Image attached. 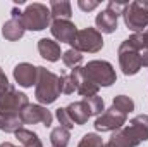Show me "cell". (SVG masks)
Wrapping results in <instances>:
<instances>
[{"label":"cell","instance_id":"cell-22","mask_svg":"<svg viewBox=\"0 0 148 147\" xmlns=\"http://www.w3.org/2000/svg\"><path fill=\"white\" fill-rule=\"evenodd\" d=\"M112 107H115L117 111H121L122 114H129L134 111V101L127 95H115L114 97V102H112Z\"/></svg>","mask_w":148,"mask_h":147},{"label":"cell","instance_id":"cell-3","mask_svg":"<svg viewBox=\"0 0 148 147\" xmlns=\"http://www.w3.org/2000/svg\"><path fill=\"white\" fill-rule=\"evenodd\" d=\"M124 24L133 33H147L148 30V0H134L126 5L124 12Z\"/></svg>","mask_w":148,"mask_h":147},{"label":"cell","instance_id":"cell-14","mask_svg":"<svg viewBox=\"0 0 148 147\" xmlns=\"http://www.w3.org/2000/svg\"><path fill=\"white\" fill-rule=\"evenodd\" d=\"M141 144L138 140V137L131 132V128L127 125H124L122 128H119L117 132L112 133V137L109 139V142L103 147H138Z\"/></svg>","mask_w":148,"mask_h":147},{"label":"cell","instance_id":"cell-32","mask_svg":"<svg viewBox=\"0 0 148 147\" xmlns=\"http://www.w3.org/2000/svg\"><path fill=\"white\" fill-rule=\"evenodd\" d=\"M0 147H17V146H14L10 142H3V144H0Z\"/></svg>","mask_w":148,"mask_h":147},{"label":"cell","instance_id":"cell-23","mask_svg":"<svg viewBox=\"0 0 148 147\" xmlns=\"http://www.w3.org/2000/svg\"><path fill=\"white\" fill-rule=\"evenodd\" d=\"M62 62L67 66V68H77L81 62H83V54L81 52H77V50H74V49H69V50H66V52H62Z\"/></svg>","mask_w":148,"mask_h":147},{"label":"cell","instance_id":"cell-20","mask_svg":"<svg viewBox=\"0 0 148 147\" xmlns=\"http://www.w3.org/2000/svg\"><path fill=\"white\" fill-rule=\"evenodd\" d=\"M14 135H16V139L19 140V144L23 147H43V142L40 140V137H38L35 132H31V130L21 128Z\"/></svg>","mask_w":148,"mask_h":147},{"label":"cell","instance_id":"cell-17","mask_svg":"<svg viewBox=\"0 0 148 147\" xmlns=\"http://www.w3.org/2000/svg\"><path fill=\"white\" fill-rule=\"evenodd\" d=\"M67 114H69V118L73 119L74 125H84V123H88V119H90V116H91V112H90V107H88V104L84 102V99L83 101H77V102H71L67 107Z\"/></svg>","mask_w":148,"mask_h":147},{"label":"cell","instance_id":"cell-9","mask_svg":"<svg viewBox=\"0 0 148 147\" xmlns=\"http://www.w3.org/2000/svg\"><path fill=\"white\" fill-rule=\"evenodd\" d=\"M21 119L24 125H36V123H41L43 126H50L52 121H53V116L52 112L47 109L45 106L41 104H28L23 112H21Z\"/></svg>","mask_w":148,"mask_h":147},{"label":"cell","instance_id":"cell-18","mask_svg":"<svg viewBox=\"0 0 148 147\" xmlns=\"http://www.w3.org/2000/svg\"><path fill=\"white\" fill-rule=\"evenodd\" d=\"M127 126L138 137L140 142H147L148 140V114H138V116H134L129 121Z\"/></svg>","mask_w":148,"mask_h":147},{"label":"cell","instance_id":"cell-30","mask_svg":"<svg viewBox=\"0 0 148 147\" xmlns=\"http://www.w3.org/2000/svg\"><path fill=\"white\" fill-rule=\"evenodd\" d=\"M138 52H140V57H141V66L143 68H148V40Z\"/></svg>","mask_w":148,"mask_h":147},{"label":"cell","instance_id":"cell-19","mask_svg":"<svg viewBox=\"0 0 148 147\" xmlns=\"http://www.w3.org/2000/svg\"><path fill=\"white\" fill-rule=\"evenodd\" d=\"M50 14L52 19H71L73 7L67 0H52L50 2Z\"/></svg>","mask_w":148,"mask_h":147},{"label":"cell","instance_id":"cell-2","mask_svg":"<svg viewBox=\"0 0 148 147\" xmlns=\"http://www.w3.org/2000/svg\"><path fill=\"white\" fill-rule=\"evenodd\" d=\"M60 94H62L60 76L43 66H38V80L35 85V99L38 101V104L41 106L53 104L60 97Z\"/></svg>","mask_w":148,"mask_h":147},{"label":"cell","instance_id":"cell-5","mask_svg":"<svg viewBox=\"0 0 148 147\" xmlns=\"http://www.w3.org/2000/svg\"><path fill=\"white\" fill-rule=\"evenodd\" d=\"M84 74L98 87H110L115 83L117 74L109 61H90L86 66H83Z\"/></svg>","mask_w":148,"mask_h":147},{"label":"cell","instance_id":"cell-13","mask_svg":"<svg viewBox=\"0 0 148 147\" xmlns=\"http://www.w3.org/2000/svg\"><path fill=\"white\" fill-rule=\"evenodd\" d=\"M14 80L19 87L23 88H29L33 85H36L38 80V66H33L29 62H19L14 68Z\"/></svg>","mask_w":148,"mask_h":147},{"label":"cell","instance_id":"cell-26","mask_svg":"<svg viewBox=\"0 0 148 147\" xmlns=\"http://www.w3.org/2000/svg\"><path fill=\"white\" fill-rule=\"evenodd\" d=\"M60 88H62V94L66 95H71L76 92V83H74V78L71 73L60 76Z\"/></svg>","mask_w":148,"mask_h":147},{"label":"cell","instance_id":"cell-10","mask_svg":"<svg viewBox=\"0 0 148 147\" xmlns=\"http://www.w3.org/2000/svg\"><path fill=\"white\" fill-rule=\"evenodd\" d=\"M50 31L53 38L60 43H73L77 35V28L71 19H53L50 24Z\"/></svg>","mask_w":148,"mask_h":147},{"label":"cell","instance_id":"cell-27","mask_svg":"<svg viewBox=\"0 0 148 147\" xmlns=\"http://www.w3.org/2000/svg\"><path fill=\"white\" fill-rule=\"evenodd\" d=\"M55 116H57V119H59L60 126H64V128H67V130L74 128V123H73V119L69 118V114H67L66 107H59V109L55 111Z\"/></svg>","mask_w":148,"mask_h":147},{"label":"cell","instance_id":"cell-12","mask_svg":"<svg viewBox=\"0 0 148 147\" xmlns=\"http://www.w3.org/2000/svg\"><path fill=\"white\" fill-rule=\"evenodd\" d=\"M71 74H73L74 83H76V92H77L79 95H83V99H84V97L98 95L100 87H98V85H95V83H93L86 74H84V69H83L81 66H77V68L71 69Z\"/></svg>","mask_w":148,"mask_h":147},{"label":"cell","instance_id":"cell-7","mask_svg":"<svg viewBox=\"0 0 148 147\" xmlns=\"http://www.w3.org/2000/svg\"><path fill=\"white\" fill-rule=\"evenodd\" d=\"M117 57H119V66L122 69V73L126 76H134L136 73H140L141 66V57L140 52L129 43V40H124L119 49H117Z\"/></svg>","mask_w":148,"mask_h":147},{"label":"cell","instance_id":"cell-1","mask_svg":"<svg viewBox=\"0 0 148 147\" xmlns=\"http://www.w3.org/2000/svg\"><path fill=\"white\" fill-rule=\"evenodd\" d=\"M29 104V97L19 92L12 83L0 92V132L16 133L23 128L21 112Z\"/></svg>","mask_w":148,"mask_h":147},{"label":"cell","instance_id":"cell-16","mask_svg":"<svg viewBox=\"0 0 148 147\" xmlns=\"http://www.w3.org/2000/svg\"><path fill=\"white\" fill-rule=\"evenodd\" d=\"M38 52L43 59L50 61V62H57L60 57H62V52H60V45L55 42V40H50V38H41L38 40Z\"/></svg>","mask_w":148,"mask_h":147},{"label":"cell","instance_id":"cell-11","mask_svg":"<svg viewBox=\"0 0 148 147\" xmlns=\"http://www.w3.org/2000/svg\"><path fill=\"white\" fill-rule=\"evenodd\" d=\"M10 14H12V17L9 21H5L3 26H2V37L5 40H9V42H17V40L23 38L24 31H26V28H24V24L21 21V14L23 12L17 7H12Z\"/></svg>","mask_w":148,"mask_h":147},{"label":"cell","instance_id":"cell-6","mask_svg":"<svg viewBox=\"0 0 148 147\" xmlns=\"http://www.w3.org/2000/svg\"><path fill=\"white\" fill-rule=\"evenodd\" d=\"M71 49L77 52H88V54H97L103 49V37L97 28H83L77 30L76 40L71 43Z\"/></svg>","mask_w":148,"mask_h":147},{"label":"cell","instance_id":"cell-24","mask_svg":"<svg viewBox=\"0 0 148 147\" xmlns=\"http://www.w3.org/2000/svg\"><path fill=\"white\" fill-rule=\"evenodd\" d=\"M84 102L88 104L91 116H100V114L105 111V102H103V99H102V97H98V95L84 97Z\"/></svg>","mask_w":148,"mask_h":147},{"label":"cell","instance_id":"cell-4","mask_svg":"<svg viewBox=\"0 0 148 147\" xmlns=\"http://www.w3.org/2000/svg\"><path fill=\"white\" fill-rule=\"evenodd\" d=\"M21 21L24 24L26 30L29 31H41L47 30L52 24V14H50V7H47L45 3H29L23 14H21Z\"/></svg>","mask_w":148,"mask_h":147},{"label":"cell","instance_id":"cell-8","mask_svg":"<svg viewBox=\"0 0 148 147\" xmlns=\"http://www.w3.org/2000/svg\"><path fill=\"white\" fill-rule=\"evenodd\" d=\"M127 121V116L122 114L121 111H117L115 107L105 109L100 116H97L95 119V130L97 132H117L119 128H122Z\"/></svg>","mask_w":148,"mask_h":147},{"label":"cell","instance_id":"cell-31","mask_svg":"<svg viewBox=\"0 0 148 147\" xmlns=\"http://www.w3.org/2000/svg\"><path fill=\"white\" fill-rule=\"evenodd\" d=\"M9 85H10V83H9V80H7V76L3 73V69L0 68V92H3Z\"/></svg>","mask_w":148,"mask_h":147},{"label":"cell","instance_id":"cell-28","mask_svg":"<svg viewBox=\"0 0 148 147\" xmlns=\"http://www.w3.org/2000/svg\"><path fill=\"white\" fill-rule=\"evenodd\" d=\"M100 3L97 0H79L77 2V7L83 10V12H90V10H95Z\"/></svg>","mask_w":148,"mask_h":147},{"label":"cell","instance_id":"cell-21","mask_svg":"<svg viewBox=\"0 0 148 147\" xmlns=\"http://www.w3.org/2000/svg\"><path fill=\"white\" fill-rule=\"evenodd\" d=\"M69 139H71V132L64 126H55L50 132V142L52 147H67L69 146Z\"/></svg>","mask_w":148,"mask_h":147},{"label":"cell","instance_id":"cell-29","mask_svg":"<svg viewBox=\"0 0 148 147\" xmlns=\"http://www.w3.org/2000/svg\"><path fill=\"white\" fill-rule=\"evenodd\" d=\"M126 2H114V0H110L109 3H107V9H110V10H114L117 16H121L122 12H124V9H126Z\"/></svg>","mask_w":148,"mask_h":147},{"label":"cell","instance_id":"cell-25","mask_svg":"<svg viewBox=\"0 0 148 147\" xmlns=\"http://www.w3.org/2000/svg\"><path fill=\"white\" fill-rule=\"evenodd\" d=\"M103 140L98 133H86L83 135V139L79 140L77 147H103Z\"/></svg>","mask_w":148,"mask_h":147},{"label":"cell","instance_id":"cell-15","mask_svg":"<svg viewBox=\"0 0 148 147\" xmlns=\"http://www.w3.org/2000/svg\"><path fill=\"white\" fill-rule=\"evenodd\" d=\"M117 23H119V16L114 10H110V9H103L95 17L97 30L100 33H107V35H110V33H114L117 30Z\"/></svg>","mask_w":148,"mask_h":147}]
</instances>
